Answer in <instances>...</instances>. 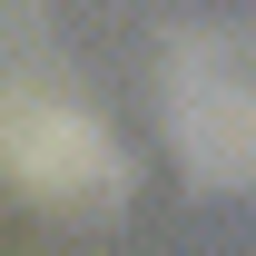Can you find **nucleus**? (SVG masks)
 <instances>
[{
  "instance_id": "f257e3e1",
  "label": "nucleus",
  "mask_w": 256,
  "mask_h": 256,
  "mask_svg": "<svg viewBox=\"0 0 256 256\" xmlns=\"http://www.w3.org/2000/svg\"><path fill=\"white\" fill-rule=\"evenodd\" d=\"M0 178L60 217H118L128 197V148L40 79H0Z\"/></svg>"
},
{
  "instance_id": "f03ea898",
  "label": "nucleus",
  "mask_w": 256,
  "mask_h": 256,
  "mask_svg": "<svg viewBox=\"0 0 256 256\" xmlns=\"http://www.w3.org/2000/svg\"><path fill=\"white\" fill-rule=\"evenodd\" d=\"M158 118L197 188H246V60L226 30H178L158 60Z\"/></svg>"
}]
</instances>
